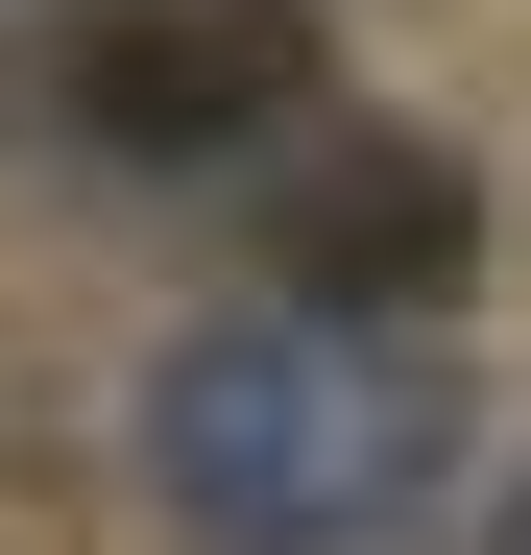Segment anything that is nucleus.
Returning a JSON list of instances; mask_svg holds the SVG:
<instances>
[{
    "instance_id": "7ed1b4c3",
    "label": "nucleus",
    "mask_w": 531,
    "mask_h": 555,
    "mask_svg": "<svg viewBox=\"0 0 531 555\" xmlns=\"http://www.w3.org/2000/svg\"><path fill=\"white\" fill-rule=\"evenodd\" d=\"M73 121H98L121 169L266 145V121H290V25H266V0H121V25L73 49Z\"/></svg>"
},
{
    "instance_id": "f257e3e1",
    "label": "nucleus",
    "mask_w": 531,
    "mask_h": 555,
    "mask_svg": "<svg viewBox=\"0 0 531 555\" xmlns=\"http://www.w3.org/2000/svg\"><path fill=\"white\" fill-rule=\"evenodd\" d=\"M435 459H459V387L363 314H194L145 362V483L194 555H411Z\"/></svg>"
},
{
    "instance_id": "f03ea898",
    "label": "nucleus",
    "mask_w": 531,
    "mask_h": 555,
    "mask_svg": "<svg viewBox=\"0 0 531 555\" xmlns=\"http://www.w3.org/2000/svg\"><path fill=\"white\" fill-rule=\"evenodd\" d=\"M266 242H290V314L411 338V314H459V266H483V169L411 145V121H338V145L266 169Z\"/></svg>"
}]
</instances>
